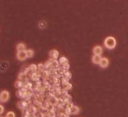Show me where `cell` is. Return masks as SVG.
Masks as SVG:
<instances>
[{
	"label": "cell",
	"mask_w": 128,
	"mask_h": 117,
	"mask_svg": "<svg viewBox=\"0 0 128 117\" xmlns=\"http://www.w3.org/2000/svg\"><path fill=\"white\" fill-rule=\"evenodd\" d=\"M4 110H5V109H4V107L2 105H1L0 104V115L1 114H2L3 113H4Z\"/></svg>",
	"instance_id": "2e32d148"
},
{
	"label": "cell",
	"mask_w": 128,
	"mask_h": 117,
	"mask_svg": "<svg viewBox=\"0 0 128 117\" xmlns=\"http://www.w3.org/2000/svg\"><path fill=\"white\" fill-rule=\"evenodd\" d=\"M29 69L30 70H32V71H33V72H35L37 70V66L35 64H31L30 66H29Z\"/></svg>",
	"instance_id": "4fadbf2b"
},
{
	"label": "cell",
	"mask_w": 128,
	"mask_h": 117,
	"mask_svg": "<svg viewBox=\"0 0 128 117\" xmlns=\"http://www.w3.org/2000/svg\"><path fill=\"white\" fill-rule=\"evenodd\" d=\"M116 44H117L116 39L112 36H108L107 38H105V39L104 41L105 46L109 49L115 48L116 46Z\"/></svg>",
	"instance_id": "6da1fadb"
},
{
	"label": "cell",
	"mask_w": 128,
	"mask_h": 117,
	"mask_svg": "<svg viewBox=\"0 0 128 117\" xmlns=\"http://www.w3.org/2000/svg\"><path fill=\"white\" fill-rule=\"evenodd\" d=\"M60 63H61L62 65H66V64H67V63H68V60H67L66 58L62 57V58L60 59Z\"/></svg>",
	"instance_id": "30bf717a"
},
{
	"label": "cell",
	"mask_w": 128,
	"mask_h": 117,
	"mask_svg": "<svg viewBox=\"0 0 128 117\" xmlns=\"http://www.w3.org/2000/svg\"><path fill=\"white\" fill-rule=\"evenodd\" d=\"M93 54L96 55H101L103 53V48L100 45H96L93 49Z\"/></svg>",
	"instance_id": "5b68a950"
},
{
	"label": "cell",
	"mask_w": 128,
	"mask_h": 117,
	"mask_svg": "<svg viewBox=\"0 0 128 117\" xmlns=\"http://www.w3.org/2000/svg\"><path fill=\"white\" fill-rule=\"evenodd\" d=\"M72 112L73 113H75V114H77L78 112H79V109H78L76 106H74V107L72 108Z\"/></svg>",
	"instance_id": "5bb4252c"
},
{
	"label": "cell",
	"mask_w": 128,
	"mask_h": 117,
	"mask_svg": "<svg viewBox=\"0 0 128 117\" xmlns=\"http://www.w3.org/2000/svg\"><path fill=\"white\" fill-rule=\"evenodd\" d=\"M23 86V82L21 80H18L15 82V87L16 88H21Z\"/></svg>",
	"instance_id": "8fae6325"
},
{
	"label": "cell",
	"mask_w": 128,
	"mask_h": 117,
	"mask_svg": "<svg viewBox=\"0 0 128 117\" xmlns=\"http://www.w3.org/2000/svg\"><path fill=\"white\" fill-rule=\"evenodd\" d=\"M109 60H108L106 58H101V60H100L99 64L102 68H106L108 66H109Z\"/></svg>",
	"instance_id": "277c9868"
},
{
	"label": "cell",
	"mask_w": 128,
	"mask_h": 117,
	"mask_svg": "<svg viewBox=\"0 0 128 117\" xmlns=\"http://www.w3.org/2000/svg\"><path fill=\"white\" fill-rule=\"evenodd\" d=\"M17 51H26V46L24 43H22V42H21V43L17 44Z\"/></svg>",
	"instance_id": "52a82bcc"
},
{
	"label": "cell",
	"mask_w": 128,
	"mask_h": 117,
	"mask_svg": "<svg viewBox=\"0 0 128 117\" xmlns=\"http://www.w3.org/2000/svg\"><path fill=\"white\" fill-rule=\"evenodd\" d=\"M26 56H27V58H33V55H34V51H33V50H32V49L26 50Z\"/></svg>",
	"instance_id": "9c48e42d"
},
{
	"label": "cell",
	"mask_w": 128,
	"mask_h": 117,
	"mask_svg": "<svg viewBox=\"0 0 128 117\" xmlns=\"http://www.w3.org/2000/svg\"><path fill=\"white\" fill-rule=\"evenodd\" d=\"M5 117H15V113L13 111H9L6 113Z\"/></svg>",
	"instance_id": "7c38bea8"
},
{
	"label": "cell",
	"mask_w": 128,
	"mask_h": 117,
	"mask_svg": "<svg viewBox=\"0 0 128 117\" xmlns=\"http://www.w3.org/2000/svg\"><path fill=\"white\" fill-rule=\"evenodd\" d=\"M1 117H2V116H1Z\"/></svg>",
	"instance_id": "ac0fdd59"
},
{
	"label": "cell",
	"mask_w": 128,
	"mask_h": 117,
	"mask_svg": "<svg viewBox=\"0 0 128 117\" xmlns=\"http://www.w3.org/2000/svg\"><path fill=\"white\" fill-rule=\"evenodd\" d=\"M49 55H50L51 58H52L53 59H57L59 56V52L57 50H52L50 51Z\"/></svg>",
	"instance_id": "ba28073f"
},
{
	"label": "cell",
	"mask_w": 128,
	"mask_h": 117,
	"mask_svg": "<svg viewBox=\"0 0 128 117\" xmlns=\"http://www.w3.org/2000/svg\"><path fill=\"white\" fill-rule=\"evenodd\" d=\"M17 58L19 60H25L26 58H27V56H26V51H17Z\"/></svg>",
	"instance_id": "3957f363"
},
{
	"label": "cell",
	"mask_w": 128,
	"mask_h": 117,
	"mask_svg": "<svg viewBox=\"0 0 128 117\" xmlns=\"http://www.w3.org/2000/svg\"><path fill=\"white\" fill-rule=\"evenodd\" d=\"M101 57L100 55H94L93 57H92V61L93 63H95V64H99L100 60H101Z\"/></svg>",
	"instance_id": "8992f818"
},
{
	"label": "cell",
	"mask_w": 128,
	"mask_h": 117,
	"mask_svg": "<svg viewBox=\"0 0 128 117\" xmlns=\"http://www.w3.org/2000/svg\"><path fill=\"white\" fill-rule=\"evenodd\" d=\"M10 94L8 91H2L0 92V102L5 103L9 100Z\"/></svg>",
	"instance_id": "7a4b0ae2"
},
{
	"label": "cell",
	"mask_w": 128,
	"mask_h": 117,
	"mask_svg": "<svg viewBox=\"0 0 128 117\" xmlns=\"http://www.w3.org/2000/svg\"><path fill=\"white\" fill-rule=\"evenodd\" d=\"M19 79L20 80H23V79H26V74L24 73H21V74L19 75Z\"/></svg>",
	"instance_id": "9a60e30c"
},
{
	"label": "cell",
	"mask_w": 128,
	"mask_h": 117,
	"mask_svg": "<svg viewBox=\"0 0 128 117\" xmlns=\"http://www.w3.org/2000/svg\"><path fill=\"white\" fill-rule=\"evenodd\" d=\"M32 78H33V79H36L38 78V76H37V73H34L33 74V76H32Z\"/></svg>",
	"instance_id": "e0dca14e"
}]
</instances>
